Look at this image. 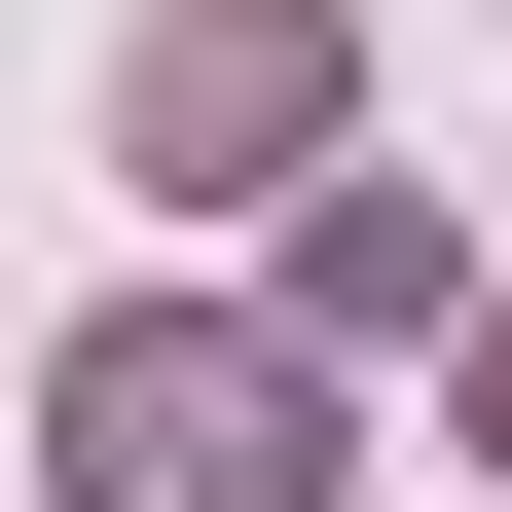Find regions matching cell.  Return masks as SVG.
<instances>
[{
	"instance_id": "cell-1",
	"label": "cell",
	"mask_w": 512,
	"mask_h": 512,
	"mask_svg": "<svg viewBox=\"0 0 512 512\" xmlns=\"http://www.w3.org/2000/svg\"><path fill=\"white\" fill-rule=\"evenodd\" d=\"M74 476H110V512H293V403H256L220 330H110V366H74Z\"/></svg>"
},
{
	"instance_id": "cell-2",
	"label": "cell",
	"mask_w": 512,
	"mask_h": 512,
	"mask_svg": "<svg viewBox=\"0 0 512 512\" xmlns=\"http://www.w3.org/2000/svg\"><path fill=\"white\" fill-rule=\"evenodd\" d=\"M330 147V0H183L147 37V183H293Z\"/></svg>"
}]
</instances>
